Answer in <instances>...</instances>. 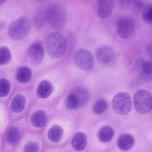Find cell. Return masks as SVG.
<instances>
[{
	"label": "cell",
	"instance_id": "obj_1",
	"mask_svg": "<svg viewBox=\"0 0 152 152\" xmlns=\"http://www.w3.org/2000/svg\"><path fill=\"white\" fill-rule=\"evenodd\" d=\"M66 42L63 36L58 32H53L48 36L46 47L48 55L53 58L61 57L66 48Z\"/></svg>",
	"mask_w": 152,
	"mask_h": 152
},
{
	"label": "cell",
	"instance_id": "obj_2",
	"mask_svg": "<svg viewBox=\"0 0 152 152\" xmlns=\"http://www.w3.org/2000/svg\"><path fill=\"white\" fill-rule=\"evenodd\" d=\"M31 28V23L27 18L20 17L12 22L9 26L8 32L12 39L20 40L26 37Z\"/></svg>",
	"mask_w": 152,
	"mask_h": 152
},
{
	"label": "cell",
	"instance_id": "obj_3",
	"mask_svg": "<svg viewBox=\"0 0 152 152\" xmlns=\"http://www.w3.org/2000/svg\"><path fill=\"white\" fill-rule=\"evenodd\" d=\"M47 9V21L54 28L59 29L64 26L66 18L64 8L58 3L51 4Z\"/></svg>",
	"mask_w": 152,
	"mask_h": 152
},
{
	"label": "cell",
	"instance_id": "obj_4",
	"mask_svg": "<svg viewBox=\"0 0 152 152\" xmlns=\"http://www.w3.org/2000/svg\"><path fill=\"white\" fill-rule=\"evenodd\" d=\"M135 108L139 113L146 114L149 112L152 107V98L149 92L140 89L135 93L134 97Z\"/></svg>",
	"mask_w": 152,
	"mask_h": 152
},
{
	"label": "cell",
	"instance_id": "obj_5",
	"mask_svg": "<svg viewBox=\"0 0 152 152\" xmlns=\"http://www.w3.org/2000/svg\"><path fill=\"white\" fill-rule=\"evenodd\" d=\"M112 106L117 113L124 115L129 113L132 107L131 99L129 95L124 92L117 94L113 97Z\"/></svg>",
	"mask_w": 152,
	"mask_h": 152
},
{
	"label": "cell",
	"instance_id": "obj_6",
	"mask_svg": "<svg viewBox=\"0 0 152 152\" xmlns=\"http://www.w3.org/2000/svg\"><path fill=\"white\" fill-rule=\"evenodd\" d=\"M74 61L76 65L81 69L89 71L94 66V61L93 55L89 50L81 49L75 52Z\"/></svg>",
	"mask_w": 152,
	"mask_h": 152
},
{
	"label": "cell",
	"instance_id": "obj_7",
	"mask_svg": "<svg viewBox=\"0 0 152 152\" xmlns=\"http://www.w3.org/2000/svg\"><path fill=\"white\" fill-rule=\"evenodd\" d=\"M135 27V23L133 19L129 17H121L117 21V32L121 38L126 39L132 36Z\"/></svg>",
	"mask_w": 152,
	"mask_h": 152
},
{
	"label": "cell",
	"instance_id": "obj_8",
	"mask_svg": "<svg viewBox=\"0 0 152 152\" xmlns=\"http://www.w3.org/2000/svg\"><path fill=\"white\" fill-rule=\"evenodd\" d=\"M96 58L102 64L110 66L113 65L116 59V55L114 50L110 47L103 46L96 51Z\"/></svg>",
	"mask_w": 152,
	"mask_h": 152
},
{
	"label": "cell",
	"instance_id": "obj_9",
	"mask_svg": "<svg viewBox=\"0 0 152 152\" xmlns=\"http://www.w3.org/2000/svg\"><path fill=\"white\" fill-rule=\"evenodd\" d=\"M28 52L32 62L34 64L38 65L43 61L44 50L40 41H37L32 43L28 48Z\"/></svg>",
	"mask_w": 152,
	"mask_h": 152
},
{
	"label": "cell",
	"instance_id": "obj_10",
	"mask_svg": "<svg viewBox=\"0 0 152 152\" xmlns=\"http://www.w3.org/2000/svg\"><path fill=\"white\" fill-rule=\"evenodd\" d=\"M97 15L101 19H106L111 15L113 9V0H96Z\"/></svg>",
	"mask_w": 152,
	"mask_h": 152
},
{
	"label": "cell",
	"instance_id": "obj_11",
	"mask_svg": "<svg viewBox=\"0 0 152 152\" xmlns=\"http://www.w3.org/2000/svg\"><path fill=\"white\" fill-rule=\"evenodd\" d=\"M77 102L79 107L85 104L88 102L89 94L86 89L83 86H77L70 91Z\"/></svg>",
	"mask_w": 152,
	"mask_h": 152
},
{
	"label": "cell",
	"instance_id": "obj_12",
	"mask_svg": "<svg viewBox=\"0 0 152 152\" xmlns=\"http://www.w3.org/2000/svg\"><path fill=\"white\" fill-rule=\"evenodd\" d=\"M135 143L134 139L131 134L125 133L118 138L117 144L118 147L121 150L127 151L131 149Z\"/></svg>",
	"mask_w": 152,
	"mask_h": 152
},
{
	"label": "cell",
	"instance_id": "obj_13",
	"mask_svg": "<svg viewBox=\"0 0 152 152\" xmlns=\"http://www.w3.org/2000/svg\"><path fill=\"white\" fill-rule=\"evenodd\" d=\"M87 144V138L86 134L83 132L77 133L73 137L71 141L72 147L75 150H83Z\"/></svg>",
	"mask_w": 152,
	"mask_h": 152
},
{
	"label": "cell",
	"instance_id": "obj_14",
	"mask_svg": "<svg viewBox=\"0 0 152 152\" xmlns=\"http://www.w3.org/2000/svg\"><path fill=\"white\" fill-rule=\"evenodd\" d=\"M53 90V86L50 81L47 80H43L38 85L37 94L40 98L45 99L51 95Z\"/></svg>",
	"mask_w": 152,
	"mask_h": 152
},
{
	"label": "cell",
	"instance_id": "obj_15",
	"mask_svg": "<svg viewBox=\"0 0 152 152\" xmlns=\"http://www.w3.org/2000/svg\"><path fill=\"white\" fill-rule=\"evenodd\" d=\"M47 121L46 113L43 110H39L35 112L31 117L32 124L37 127H42L45 125Z\"/></svg>",
	"mask_w": 152,
	"mask_h": 152
},
{
	"label": "cell",
	"instance_id": "obj_16",
	"mask_svg": "<svg viewBox=\"0 0 152 152\" xmlns=\"http://www.w3.org/2000/svg\"><path fill=\"white\" fill-rule=\"evenodd\" d=\"M114 133V131L111 127L108 126H104L99 129L98 132V138L102 142H108L113 138Z\"/></svg>",
	"mask_w": 152,
	"mask_h": 152
},
{
	"label": "cell",
	"instance_id": "obj_17",
	"mask_svg": "<svg viewBox=\"0 0 152 152\" xmlns=\"http://www.w3.org/2000/svg\"><path fill=\"white\" fill-rule=\"evenodd\" d=\"M47 21V9L44 8L39 10L35 15L33 19L34 26L37 29L42 28Z\"/></svg>",
	"mask_w": 152,
	"mask_h": 152
},
{
	"label": "cell",
	"instance_id": "obj_18",
	"mask_svg": "<svg viewBox=\"0 0 152 152\" xmlns=\"http://www.w3.org/2000/svg\"><path fill=\"white\" fill-rule=\"evenodd\" d=\"M64 130L60 126L55 125L52 126L49 130L48 136L49 140L54 142L60 141L62 138Z\"/></svg>",
	"mask_w": 152,
	"mask_h": 152
},
{
	"label": "cell",
	"instance_id": "obj_19",
	"mask_svg": "<svg viewBox=\"0 0 152 152\" xmlns=\"http://www.w3.org/2000/svg\"><path fill=\"white\" fill-rule=\"evenodd\" d=\"M32 75L30 69L26 66L20 67L18 70L16 77L17 80L22 83H26L31 80Z\"/></svg>",
	"mask_w": 152,
	"mask_h": 152
},
{
	"label": "cell",
	"instance_id": "obj_20",
	"mask_svg": "<svg viewBox=\"0 0 152 152\" xmlns=\"http://www.w3.org/2000/svg\"><path fill=\"white\" fill-rule=\"evenodd\" d=\"M26 99L22 95L18 94L13 99L11 104L12 111L15 113L20 112L24 109Z\"/></svg>",
	"mask_w": 152,
	"mask_h": 152
},
{
	"label": "cell",
	"instance_id": "obj_21",
	"mask_svg": "<svg viewBox=\"0 0 152 152\" xmlns=\"http://www.w3.org/2000/svg\"><path fill=\"white\" fill-rule=\"evenodd\" d=\"M108 108V104L104 99L101 98L97 100L93 106L94 113L98 115H101L104 113Z\"/></svg>",
	"mask_w": 152,
	"mask_h": 152
},
{
	"label": "cell",
	"instance_id": "obj_22",
	"mask_svg": "<svg viewBox=\"0 0 152 152\" xmlns=\"http://www.w3.org/2000/svg\"><path fill=\"white\" fill-rule=\"evenodd\" d=\"M20 130L16 127H12L8 130L6 135L7 142L10 144H13L18 139L20 135Z\"/></svg>",
	"mask_w": 152,
	"mask_h": 152
},
{
	"label": "cell",
	"instance_id": "obj_23",
	"mask_svg": "<svg viewBox=\"0 0 152 152\" xmlns=\"http://www.w3.org/2000/svg\"><path fill=\"white\" fill-rule=\"evenodd\" d=\"M11 54L9 49L6 47L0 48V65L8 63L10 60Z\"/></svg>",
	"mask_w": 152,
	"mask_h": 152
},
{
	"label": "cell",
	"instance_id": "obj_24",
	"mask_svg": "<svg viewBox=\"0 0 152 152\" xmlns=\"http://www.w3.org/2000/svg\"><path fill=\"white\" fill-rule=\"evenodd\" d=\"M11 88L10 82L5 79H0V97L7 96L9 94Z\"/></svg>",
	"mask_w": 152,
	"mask_h": 152
},
{
	"label": "cell",
	"instance_id": "obj_25",
	"mask_svg": "<svg viewBox=\"0 0 152 152\" xmlns=\"http://www.w3.org/2000/svg\"><path fill=\"white\" fill-rule=\"evenodd\" d=\"M143 20L146 23L151 24L152 22V6L151 4L147 5L144 9L142 16Z\"/></svg>",
	"mask_w": 152,
	"mask_h": 152
},
{
	"label": "cell",
	"instance_id": "obj_26",
	"mask_svg": "<svg viewBox=\"0 0 152 152\" xmlns=\"http://www.w3.org/2000/svg\"><path fill=\"white\" fill-rule=\"evenodd\" d=\"M65 104L66 107L69 109H73L79 107L77 102L72 94L70 93L66 98Z\"/></svg>",
	"mask_w": 152,
	"mask_h": 152
},
{
	"label": "cell",
	"instance_id": "obj_27",
	"mask_svg": "<svg viewBox=\"0 0 152 152\" xmlns=\"http://www.w3.org/2000/svg\"><path fill=\"white\" fill-rule=\"evenodd\" d=\"M39 149L38 145L36 142H30L27 143L24 147V151L28 152H37Z\"/></svg>",
	"mask_w": 152,
	"mask_h": 152
},
{
	"label": "cell",
	"instance_id": "obj_28",
	"mask_svg": "<svg viewBox=\"0 0 152 152\" xmlns=\"http://www.w3.org/2000/svg\"><path fill=\"white\" fill-rule=\"evenodd\" d=\"M142 67L143 71L148 74H150L152 72V64L151 61H146L143 62Z\"/></svg>",
	"mask_w": 152,
	"mask_h": 152
},
{
	"label": "cell",
	"instance_id": "obj_29",
	"mask_svg": "<svg viewBox=\"0 0 152 152\" xmlns=\"http://www.w3.org/2000/svg\"><path fill=\"white\" fill-rule=\"evenodd\" d=\"M134 4L136 7L139 9H142L143 6V3L140 0H134Z\"/></svg>",
	"mask_w": 152,
	"mask_h": 152
},
{
	"label": "cell",
	"instance_id": "obj_30",
	"mask_svg": "<svg viewBox=\"0 0 152 152\" xmlns=\"http://www.w3.org/2000/svg\"><path fill=\"white\" fill-rule=\"evenodd\" d=\"M146 52L149 55H152V44H149L147 47L146 48Z\"/></svg>",
	"mask_w": 152,
	"mask_h": 152
},
{
	"label": "cell",
	"instance_id": "obj_31",
	"mask_svg": "<svg viewBox=\"0 0 152 152\" xmlns=\"http://www.w3.org/2000/svg\"><path fill=\"white\" fill-rule=\"evenodd\" d=\"M121 4L124 6L128 5L130 3V0H119Z\"/></svg>",
	"mask_w": 152,
	"mask_h": 152
},
{
	"label": "cell",
	"instance_id": "obj_32",
	"mask_svg": "<svg viewBox=\"0 0 152 152\" xmlns=\"http://www.w3.org/2000/svg\"><path fill=\"white\" fill-rule=\"evenodd\" d=\"M6 0H0V5L3 3Z\"/></svg>",
	"mask_w": 152,
	"mask_h": 152
},
{
	"label": "cell",
	"instance_id": "obj_33",
	"mask_svg": "<svg viewBox=\"0 0 152 152\" xmlns=\"http://www.w3.org/2000/svg\"><path fill=\"white\" fill-rule=\"evenodd\" d=\"M37 1H42L44 0H37Z\"/></svg>",
	"mask_w": 152,
	"mask_h": 152
}]
</instances>
